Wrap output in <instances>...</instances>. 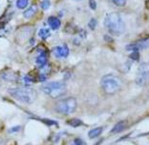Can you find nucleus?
<instances>
[{"label":"nucleus","instance_id":"f257e3e1","mask_svg":"<svg viewBox=\"0 0 149 145\" xmlns=\"http://www.w3.org/2000/svg\"><path fill=\"white\" fill-rule=\"evenodd\" d=\"M104 25L112 35H120L125 31V25L120 13L111 12L107 15L104 20Z\"/></svg>","mask_w":149,"mask_h":145},{"label":"nucleus","instance_id":"f03ea898","mask_svg":"<svg viewBox=\"0 0 149 145\" xmlns=\"http://www.w3.org/2000/svg\"><path fill=\"white\" fill-rule=\"evenodd\" d=\"M9 93L13 97L22 103L31 104L35 102L37 97V94L36 90L30 87H16L9 90Z\"/></svg>","mask_w":149,"mask_h":145},{"label":"nucleus","instance_id":"7ed1b4c3","mask_svg":"<svg viewBox=\"0 0 149 145\" xmlns=\"http://www.w3.org/2000/svg\"><path fill=\"white\" fill-rule=\"evenodd\" d=\"M121 80L113 75L104 76L100 80L101 88L107 95H114L121 88Z\"/></svg>","mask_w":149,"mask_h":145},{"label":"nucleus","instance_id":"20e7f679","mask_svg":"<svg viewBox=\"0 0 149 145\" xmlns=\"http://www.w3.org/2000/svg\"><path fill=\"white\" fill-rule=\"evenodd\" d=\"M42 92L52 99H58L66 92V85L61 81H54L44 84L41 87Z\"/></svg>","mask_w":149,"mask_h":145},{"label":"nucleus","instance_id":"39448f33","mask_svg":"<svg viewBox=\"0 0 149 145\" xmlns=\"http://www.w3.org/2000/svg\"><path fill=\"white\" fill-rule=\"evenodd\" d=\"M77 102L74 97H66L56 102L55 109L57 113L61 114H70L77 110Z\"/></svg>","mask_w":149,"mask_h":145},{"label":"nucleus","instance_id":"423d86ee","mask_svg":"<svg viewBox=\"0 0 149 145\" xmlns=\"http://www.w3.org/2000/svg\"><path fill=\"white\" fill-rule=\"evenodd\" d=\"M149 81V63H141L138 69L136 83L139 86L146 85Z\"/></svg>","mask_w":149,"mask_h":145},{"label":"nucleus","instance_id":"0eeeda50","mask_svg":"<svg viewBox=\"0 0 149 145\" xmlns=\"http://www.w3.org/2000/svg\"><path fill=\"white\" fill-rule=\"evenodd\" d=\"M149 45V41L147 40H141L136 43H132V44L127 45L126 50L133 51V52H139L140 50H143L144 48H147Z\"/></svg>","mask_w":149,"mask_h":145},{"label":"nucleus","instance_id":"6e6552de","mask_svg":"<svg viewBox=\"0 0 149 145\" xmlns=\"http://www.w3.org/2000/svg\"><path fill=\"white\" fill-rule=\"evenodd\" d=\"M53 53H54V55H55V56L59 57V58H61V57H66L69 55V48L66 45L56 47V49H54Z\"/></svg>","mask_w":149,"mask_h":145},{"label":"nucleus","instance_id":"1a4fd4ad","mask_svg":"<svg viewBox=\"0 0 149 145\" xmlns=\"http://www.w3.org/2000/svg\"><path fill=\"white\" fill-rule=\"evenodd\" d=\"M127 127V122L126 121H120L118 122L116 125L113 127V129L111 130V133L112 134H118V133H120Z\"/></svg>","mask_w":149,"mask_h":145},{"label":"nucleus","instance_id":"9d476101","mask_svg":"<svg viewBox=\"0 0 149 145\" xmlns=\"http://www.w3.org/2000/svg\"><path fill=\"white\" fill-rule=\"evenodd\" d=\"M48 23H49L50 27L53 30H56V29H58L59 27H60L59 19L57 18V17H56V16H51V17L48 19Z\"/></svg>","mask_w":149,"mask_h":145},{"label":"nucleus","instance_id":"9b49d317","mask_svg":"<svg viewBox=\"0 0 149 145\" xmlns=\"http://www.w3.org/2000/svg\"><path fill=\"white\" fill-rule=\"evenodd\" d=\"M46 63H47V55H46V53H41L38 56H37L36 64L40 67V68H42V67L46 66Z\"/></svg>","mask_w":149,"mask_h":145},{"label":"nucleus","instance_id":"f8f14e48","mask_svg":"<svg viewBox=\"0 0 149 145\" xmlns=\"http://www.w3.org/2000/svg\"><path fill=\"white\" fill-rule=\"evenodd\" d=\"M102 130L103 128L102 127H97V128H95V129L91 130L89 133H88V136H89L90 139H94V137H99L100 135L102 133Z\"/></svg>","mask_w":149,"mask_h":145},{"label":"nucleus","instance_id":"ddd939ff","mask_svg":"<svg viewBox=\"0 0 149 145\" xmlns=\"http://www.w3.org/2000/svg\"><path fill=\"white\" fill-rule=\"evenodd\" d=\"M36 7L32 6V7H30L28 10H26L24 13H23V15H24L25 18H31L36 15Z\"/></svg>","mask_w":149,"mask_h":145},{"label":"nucleus","instance_id":"4468645a","mask_svg":"<svg viewBox=\"0 0 149 145\" xmlns=\"http://www.w3.org/2000/svg\"><path fill=\"white\" fill-rule=\"evenodd\" d=\"M68 124L71 126H73V127H79L80 125H82V121L77 119H73L68 121Z\"/></svg>","mask_w":149,"mask_h":145},{"label":"nucleus","instance_id":"2eb2a0df","mask_svg":"<svg viewBox=\"0 0 149 145\" xmlns=\"http://www.w3.org/2000/svg\"><path fill=\"white\" fill-rule=\"evenodd\" d=\"M39 36L41 38H43V39H46L47 37H48V36L50 35V31L48 29H41L39 31Z\"/></svg>","mask_w":149,"mask_h":145},{"label":"nucleus","instance_id":"dca6fc26","mask_svg":"<svg viewBox=\"0 0 149 145\" xmlns=\"http://www.w3.org/2000/svg\"><path fill=\"white\" fill-rule=\"evenodd\" d=\"M28 3H29V0H17L16 6H17V8L19 9H24L28 6Z\"/></svg>","mask_w":149,"mask_h":145},{"label":"nucleus","instance_id":"f3484780","mask_svg":"<svg viewBox=\"0 0 149 145\" xmlns=\"http://www.w3.org/2000/svg\"><path fill=\"white\" fill-rule=\"evenodd\" d=\"M115 5H117L118 7H123L126 4V0H111Z\"/></svg>","mask_w":149,"mask_h":145},{"label":"nucleus","instance_id":"a211bd4d","mask_svg":"<svg viewBox=\"0 0 149 145\" xmlns=\"http://www.w3.org/2000/svg\"><path fill=\"white\" fill-rule=\"evenodd\" d=\"M41 7L43 10H47L50 7V1L49 0H43L41 3Z\"/></svg>","mask_w":149,"mask_h":145},{"label":"nucleus","instance_id":"6ab92c4d","mask_svg":"<svg viewBox=\"0 0 149 145\" xmlns=\"http://www.w3.org/2000/svg\"><path fill=\"white\" fill-rule=\"evenodd\" d=\"M130 58L133 60H138L140 58V53H139V52H133L130 55Z\"/></svg>","mask_w":149,"mask_h":145},{"label":"nucleus","instance_id":"aec40b11","mask_svg":"<svg viewBox=\"0 0 149 145\" xmlns=\"http://www.w3.org/2000/svg\"><path fill=\"white\" fill-rule=\"evenodd\" d=\"M96 26H97V21H96V19H91L90 20V23H89V27L92 30H94L95 28H96Z\"/></svg>","mask_w":149,"mask_h":145},{"label":"nucleus","instance_id":"412c9836","mask_svg":"<svg viewBox=\"0 0 149 145\" xmlns=\"http://www.w3.org/2000/svg\"><path fill=\"white\" fill-rule=\"evenodd\" d=\"M89 5H90L91 9H92V10H96V8H97V3H96V1H95V0H89Z\"/></svg>","mask_w":149,"mask_h":145},{"label":"nucleus","instance_id":"4be33fe9","mask_svg":"<svg viewBox=\"0 0 149 145\" xmlns=\"http://www.w3.org/2000/svg\"><path fill=\"white\" fill-rule=\"evenodd\" d=\"M81 143H82V142H81L80 139H74L73 145H81Z\"/></svg>","mask_w":149,"mask_h":145},{"label":"nucleus","instance_id":"5701e85b","mask_svg":"<svg viewBox=\"0 0 149 145\" xmlns=\"http://www.w3.org/2000/svg\"><path fill=\"white\" fill-rule=\"evenodd\" d=\"M20 129V127L17 126V127H15V128H12L11 129V132H16V131H18Z\"/></svg>","mask_w":149,"mask_h":145}]
</instances>
